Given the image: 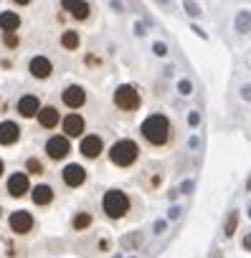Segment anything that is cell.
<instances>
[{
  "label": "cell",
  "instance_id": "cell-12",
  "mask_svg": "<svg viewBox=\"0 0 251 258\" xmlns=\"http://www.w3.org/2000/svg\"><path fill=\"white\" fill-rule=\"evenodd\" d=\"M61 177H64V182H66L69 187H79V185H84V180H86V170H84L81 165H66L64 172H61Z\"/></svg>",
  "mask_w": 251,
  "mask_h": 258
},
{
  "label": "cell",
  "instance_id": "cell-6",
  "mask_svg": "<svg viewBox=\"0 0 251 258\" xmlns=\"http://www.w3.org/2000/svg\"><path fill=\"white\" fill-rule=\"evenodd\" d=\"M61 8L76 21H86L89 13H91V6L86 0H61Z\"/></svg>",
  "mask_w": 251,
  "mask_h": 258
},
{
  "label": "cell",
  "instance_id": "cell-16",
  "mask_svg": "<svg viewBox=\"0 0 251 258\" xmlns=\"http://www.w3.org/2000/svg\"><path fill=\"white\" fill-rule=\"evenodd\" d=\"M36 116H38V124H41L43 129H54V126L59 124V119H61L56 106H41Z\"/></svg>",
  "mask_w": 251,
  "mask_h": 258
},
{
  "label": "cell",
  "instance_id": "cell-15",
  "mask_svg": "<svg viewBox=\"0 0 251 258\" xmlns=\"http://www.w3.org/2000/svg\"><path fill=\"white\" fill-rule=\"evenodd\" d=\"M38 109H41V101H38V96H33V94H26V96H21V101H18V114H21V116L31 119V116H36V114H38Z\"/></svg>",
  "mask_w": 251,
  "mask_h": 258
},
{
  "label": "cell",
  "instance_id": "cell-19",
  "mask_svg": "<svg viewBox=\"0 0 251 258\" xmlns=\"http://www.w3.org/2000/svg\"><path fill=\"white\" fill-rule=\"evenodd\" d=\"M79 43H81V38H79L76 31H64V33H61V46H64L66 51H76Z\"/></svg>",
  "mask_w": 251,
  "mask_h": 258
},
{
  "label": "cell",
  "instance_id": "cell-20",
  "mask_svg": "<svg viewBox=\"0 0 251 258\" xmlns=\"http://www.w3.org/2000/svg\"><path fill=\"white\" fill-rule=\"evenodd\" d=\"M91 225V215L89 213H79L76 218H74V228L76 230H84V228H89Z\"/></svg>",
  "mask_w": 251,
  "mask_h": 258
},
{
  "label": "cell",
  "instance_id": "cell-30",
  "mask_svg": "<svg viewBox=\"0 0 251 258\" xmlns=\"http://www.w3.org/2000/svg\"><path fill=\"white\" fill-rule=\"evenodd\" d=\"M248 213H251V210H248Z\"/></svg>",
  "mask_w": 251,
  "mask_h": 258
},
{
  "label": "cell",
  "instance_id": "cell-28",
  "mask_svg": "<svg viewBox=\"0 0 251 258\" xmlns=\"http://www.w3.org/2000/svg\"><path fill=\"white\" fill-rule=\"evenodd\" d=\"M3 170H6V165H3V160H0V175H3Z\"/></svg>",
  "mask_w": 251,
  "mask_h": 258
},
{
  "label": "cell",
  "instance_id": "cell-9",
  "mask_svg": "<svg viewBox=\"0 0 251 258\" xmlns=\"http://www.w3.org/2000/svg\"><path fill=\"white\" fill-rule=\"evenodd\" d=\"M28 190H31V182H28V175L26 172H16V175L8 177V192L13 198H23Z\"/></svg>",
  "mask_w": 251,
  "mask_h": 258
},
{
  "label": "cell",
  "instance_id": "cell-7",
  "mask_svg": "<svg viewBox=\"0 0 251 258\" xmlns=\"http://www.w3.org/2000/svg\"><path fill=\"white\" fill-rule=\"evenodd\" d=\"M61 126H64V137H81L84 135V116L81 114H69V116H64V121H61Z\"/></svg>",
  "mask_w": 251,
  "mask_h": 258
},
{
  "label": "cell",
  "instance_id": "cell-22",
  "mask_svg": "<svg viewBox=\"0 0 251 258\" xmlns=\"http://www.w3.org/2000/svg\"><path fill=\"white\" fill-rule=\"evenodd\" d=\"M236 223H238V213H231V218H228V223H226V235H233Z\"/></svg>",
  "mask_w": 251,
  "mask_h": 258
},
{
  "label": "cell",
  "instance_id": "cell-18",
  "mask_svg": "<svg viewBox=\"0 0 251 258\" xmlns=\"http://www.w3.org/2000/svg\"><path fill=\"white\" fill-rule=\"evenodd\" d=\"M0 28H3L6 33H16V31L21 28V16L13 13V11L0 13Z\"/></svg>",
  "mask_w": 251,
  "mask_h": 258
},
{
  "label": "cell",
  "instance_id": "cell-8",
  "mask_svg": "<svg viewBox=\"0 0 251 258\" xmlns=\"http://www.w3.org/2000/svg\"><path fill=\"white\" fill-rule=\"evenodd\" d=\"M81 155L86 157V160H96L99 155H102V150H104V142H102V137L99 135H89V137H84L81 140Z\"/></svg>",
  "mask_w": 251,
  "mask_h": 258
},
{
  "label": "cell",
  "instance_id": "cell-17",
  "mask_svg": "<svg viewBox=\"0 0 251 258\" xmlns=\"http://www.w3.org/2000/svg\"><path fill=\"white\" fill-rule=\"evenodd\" d=\"M31 198H33L36 205H48L54 200V187L51 185H36V187H31Z\"/></svg>",
  "mask_w": 251,
  "mask_h": 258
},
{
  "label": "cell",
  "instance_id": "cell-24",
  "mask_svg": "<svg viewBox=\"0 0 251 258\" xmlns=\"http://www.w3.org/2000/svg\"><path fill=\"white\" fill-rule=\"evenodd\" d=\"M180 91H183V94H188V91H190V84H188V81H183V84H180Z\"/></svg>",
  "mask_w": 251,
  "mask_h": 258
},
{
  "label": "cell",
  "instance_id": "cell-5",
  "mask_svg": "<svg viewBox=\"0 0 251 258\" xmlns=\"http://www.w3.org/2000/svg\"><path fill=\"white\" fill-rule=\"evenodd\" d=\"M69 152H71V142L64 135H56L46 142V155L51 160H64V157H69Z\"/></svg>",
  "mask_w": 251,
  "mask_h": 258
},
{
  "label": "cell",
  "instance_id": "cell-26",
  "mask_svg": "<svg viewBox=\"0 0 251 258\" xmlns=\"http://www.w3.org/2000/svg\"><path fill=\"white\" fill-rule=\"evenodd\" d=\"M155 53H160V56H163V53H165V46H163V43H158V46H155Z\"/></svg>",
  "mask_w": 251,
  "mask_h": 258
},
{
  "label": "cell",
  "instance_id": "cell-29",
  "mask_svg": "<svg viewBox=\"0 0 251 258\" xmlns=\"http://www.w3.org/2000/svg\"><path fill=\"white\" fill-rule=\"evenodd\" d=\"M0 215H3V210H0Z\"/></svg>",
  "mask_w": 251,
  "mask_h": 258
},
{
  "label": "cell",
  "instance_id": "cell-25",
  "mask_svg": "<svg viewBox=\"0 0 251 258\" xmlns=\"http://www.w3.org/2000/svg\"><path fill=\"white\" fill-rule=\"evenodd\" d=\"M243 248H248V250H251V233L243 238Z\"/></svg>",
  "mask_w": 251,
  "mask_h": 258
},
{
  "label": "cell",
  "instance_id": "cell-21",
  "mask_svg": "<svg viewBox=\"0 0 251 258\" xmlns=\"http://www.w3.org/2000/svg\"><path fill=\"white\" fill-rule=\"evenodd\" d=\"M26 170H28L31 175H41V172H43V162L36 160V157H31V160L26 162Z\"/></svg>",
  "mask_w": 251,
  "mask_h": 258
},
{
  "label": "cell",
  "instance_id": "cell-14",
  "mask_svg": "<svg viewBox=\"0 0 251 258\" xmlns=\"http://www.w3.org/2000/svg\"><path fill=\"white\" fill-rule=\"evenodd\" d=\"M18 140H21V126L16 121L0 124V145H16Z\"/></svg>",
  "mask_w": 251,
  "mask_h": 258
},
{
  "label": "cell",
  "instance_id": "cell-4",
  "mask_svg": "<svg viewBox=\"0 0 251 258\" xmlns=\"http://www.w3.org/2000/svg\"><path fill=\"white\" fill-rule=\"evenodd\" d=\"M114 104L122 109V111H135L140 106V91L130 84H124L114 91Z\"/></svg>",
  "mask_w": 251,
  "mask_h": 258
},
{
  "label": "cell",
  "instance_id": "cell-23",
  "mask_svg": "<svg viewBox=\"0 0 251 258\" xmlns=\"http://www.w3.org/2000/svg\"><path fill=\"white\" fill-rule=\"evenodd\" d=\"M6 46H18V38H16V33H6Z\"/></svg>",
  "mask_w": 251,
  "mask_h": 258
},
{
  "label": "cell",
  "instance_id": "cell-11",
  "mask_svg": "<svg viewBox=\"0 0 251 258\" xmlns=\"http://www.w3.org/2000/svg\"><path fill=\"white\" fill-rule=\"evenodd\" d=\"M61 101H64L69 109H79V106H84V101H86V91H84L81 86H69V89H64Z\"/></svg>",
  "mask_w": 251,
  "mask_h": 258
},
{
  "label": "cell",
  "instance_id": "cell-10",
  "mask_svg": "<svg viewBox=\"0 0 251 258\" xmlns=\"http://www.w3.org/2000/svg\"><path fill=\"white\" fill-rule=\"evenodd\" d=\"M28 71H31V76H36V79H48V76L54 74V63H51L46 56H36V58H31Z\"/></svg>",
  "mask_w": 251,
  "mask_h": 258
},
{
  "label": "cell",
  "instance_id": "cell-13",
  "mask_svg": "<svg viewBox=\"0 0 251 258\" xmlns=\"http://www.w3.org/2000/svg\"><path fill=\"white\" fill-rule=\"evenodd\" d=\"M33 228V215L31 213H26V210H16L13 215H11V230L13 233H28Z\"/></svg>",
  "mask_w": 251,
  "mask_h": 258
},
{
  "label": "cell",
  "instance_id": "cell-3",
  "mask_svg": "<svg viewBox=\"0 0 251 258\" xmlns=\"http://www.w3.org/2000/svg\"><path fill=\"white\" fill-rule=\"evenodd\" d=\"M102 208L109 218H124L130 210V198L124 195L122 190H109L102 200Z\"/></svg>",
  "mask_w": 251,
  "mask_h": 258
},
{
  "label": "cell",
  "instance_id": "cell-1",
  "mask_svg": "<svg viewBox=\"0 0 251 258\" xmlns=\"http://www.w3.org/2000/svg\"><path fill=\"white\" fill-rule=\"evenodd\" d=\"M142 137H145L150 145H155V147L168 145L170 137H173V124H170V119H168L165 114H153V116H147V119L142 121Z\"/></svg>",
  "mask_w": 251,
  "mask_h": 258
},
{
  "label": "cell",
  "instance_id": "cell-2",
  "mask_svg": "<svg viewBox=\"0 0 251 258\" xmlns=\"http://www.w3.org/2000/svg\"><path fill=\"white\" fill-rule=\"evenodd\" d=\"M137 155H140V147H137V142H132V140H119V142H114L112 150H109V160H112L117 167H130V165H135Z\"/></svg>",
  "mask_w": 251,
  "mask_h": 258
},
{
  "label": "cell",
  "instance_id": "cell-27",
  "mask_svg": "<svg viewBox=\"0 0 251 258\" xmlns=\"http://www.w3.org/2000/svg\"><path fill=\"white\" fill-rule=\"evenodd\" d=\"M13 3H18V6H28L31 0H13Z\"/></svg>",
  "mask_w": 251,
  "mask_h": 258
}]
</instances>
